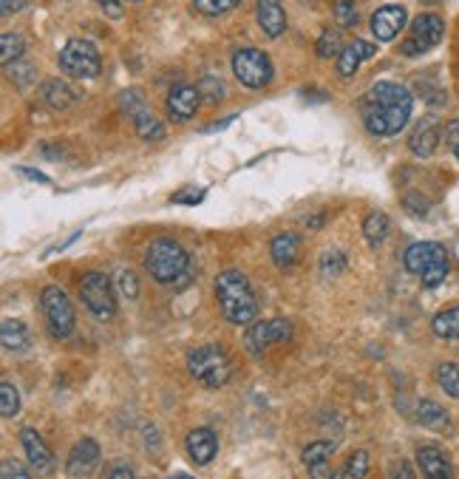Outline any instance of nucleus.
I'll return each mask as SVG.
<instances>
[{
    "instance_id": "17",
    "label": "nucleus",
    "mask_w": 459,
    "mask_h": 479,
    "mask_svg": "<svg viewBox=\"0 0 459 479\" xmlns=\"http://www.w3.org/2000/svg\"><path fill=\"white\" fill-rule=\"evenodd\" d=\"M446 247L443 244H437V241H417L411 244L409 250H405L403 256V264H405V270L414 273V275H422L429 267H431V261L443 253Z\"/></svg>"
},
{
    "instance_id": "9",
    "label": "nucleus",
    "mask_w": 459,
    "mask_h": 479,
    "mask_svg": "<svg viewBox=\"0 0 459 479\" xmlns=\"http://www.w3.org/2000/svg\"><path fill=\"white\" fill-rule=\"evenodd\" d=\"M446 34V21L439 14H420L417 21L411 23V31L409 38H405V43L400 46V51L405 57H417V55H426V51H431L439 40H443Z\"/></svg>"
},
{
    "instance_id": "39",
    "label": "nucleus",
    "mask_w": 459,
    "mask_h": 479,
    "mask_svg": "<svg viewBox=\"0 0 459 479\" xmlns=\"http://www.w3.org/2000/svg\"><path fill=\"white\" fill-rule=\"evenodd\" d=\"M346 270V256L341 250H332L321 258V275L324 278H334V275H341Z\"/></svg>"
},
{
    "instance_id": "26",
    "label": "nucleus",
    "mask_w": 459,
    "mask_h": 479,
    "mask_svg": "<svg viewBox=\"0 0 459 479\" xmlns=\"http://www.w3.org/2000/svg\"><path fill=\"white\" fill-rule=\"evenodd\" d=\"M0 344H4L6 352H23L29 346V329L23 321H4L0 327Z\"/></svg>"
},
{
    "instance_id": "34",
    "label": "nucleus",
    "mask_w": 459,
    "mask_h": 479,
    "mask_svg": "<svg viewBox=\"0 0 459 479\" xmlns=\"http://www.w3.org/2000/svg\"><path fill=\"white\" fill-rule=\"evenodd\" d=\"M17 412H21V395H17V388L9 380H4L0 383V414L12 420Z\"/></svg>"
},
{
    "instance_id": "31",
    "label": "nucleus",
    "mask_w": 459,
    "mask_h": 479,
    "mask_svg": "<svg viewBox=\"0 0 459 479\" xmlns=\"http://www.w3.org/2000/svg\"><path fill=\"white\" fill-rule=\"evenodd\" d=\"M446 275H448V253L443 250V253H439V256L431 261V267L422 273L420 278H422V287L434 290V287H439V283L446 281Z\"/></svg>"
},
{
    "instance_id": "15",
    "label": "nucleus",
    "mask_w": 459,
    "mask_h": 479,
    "mask_svg": "<svg viewBox=\"0 0 459 479\" xmlns=\"http://www.w3.org/2000/svg\"><path fill=\"white\" fill-rule=\"evenodd\" d=\"M185 446H187V457L193 459V463L207 466L219 451V440H216L213 429H193L185 440Z\"/></svg>"
},
{
    "instance_id": "6",
    "label": "nucleus",
    "mask_w": 459,
    "mask_h": 479,
    "mask_svg": "<svg viewBox=\"0 0 459 479\" xmlns=\"http://www.w3.org/2000/svg\"><path fill=\"white\" fill-rule=\"evenodd\" d=\"M60 68L74 80H91L100 74L102 60L91 40H68L60 51Z\"/></svg>"
},
{
    "instance_id": "33",
    "label": "nucleus",
    "mask_w": 459,
    "mask_h": 479,
    "mask_svg": "<svg viewBox=\"0 0 459 479\" xmlns=\"http://www.w3.org/2000/svg\"><path fill=\"white\" fill-rule=\"evenodd\" d=\"M343 48H346V46H343L341 31L326 29V31L321 34V40H317V57H324V60H329V57H341V51H343Z\"/></svg>"
},
{
    "instance_id": "40",
    "label": "nucleus",
    "mask_w": 459,
    "mask_h": 479,
    "mask_svg": "<svg viewBox=\"0 0 459 479\" xmlns=\"http://www.w3.org/2000/svg\"><path fill=\"white\" fill-rule=\"evenodd\" d=\"M6 68H9V80L17 83V88H26L29 83H34V65H29V63H23V60H17V63H12V65H6Z\"/></svg>"
},
{
    "instance_id": "32",
    "label": "nucleus",
    "mask_w": 459,
    "mask_h": 479,
    "mask_svg": "<svg viewBox=\"0 0 459 479\" xmlns=\"http://www.w3.org/2000/svg\"><path fill=\"white\" fill-rule=\"evenodd\" d=\"M437 383L451 397H459V366L456 363H439L437 366Z\"/></svg>"
},
{
    "instance_id": "35",
    "label": "nucleus",
    "mask_w": 459,
    "mask_h": 479,
    "mask_svg": "<svg viewBox=\"0 0 459 479\" xmlns=\"http://www.w3.org/2000/svg\"><path fill=\"white\" fill-rule=\"evenodd\" d=\"M199 94H202V102L204 105H219L224 100V83L219 77H202L199 83Z\"/></svg>"
},
{
    "instance_id": "18",
    "label": "nucleus",
    "mask_w": 459,
    "mask_h": 479,
    "mask_svg": "<svg viewBox=\"0 0 459 479\" xmlns=\"http://www.w3.org/2000/svg\"><path fill=\"white\" fill-rule=\"evenodd\" d=\"M255 14H258V26L264 29L267 38L275 40L287 31V14H284V9H281L278 0H258Z\"/></svg>"
},
{
    "instance_id": "3",
    "label": "nucleus",
    "mask_w": 459,
    "mask_h": 479,
    "mask_svg": "<svg viewBox=\"0 0 459 479\" xmlns=\"http://www.w3.org/2000/svg\"><path fill=\"white\" fill-rule=\"evenodd\" d=\"M145 270L159 283H176V290H185L193 281V264L176 239H156L148 244Z\"/></svg>"
},
{
    "instance_id": "45",
    "label": "nucleus",
    "mask_w": 459,
    "mask_h": 479,
    "mask_svg": "<svg viewBox=\"0 0 459 479\" xmlns=\"http://www.w3.org/2000/svg\"><path fill=\"white\" fill-rule=\"evenodd\" d=\"M26 4H29V0H0V12H4V17H9L14 12H21Z\"/></svg>"
},
{
    "instance_id": "47",
    "label": "nucleus",
    "mask_w": 459,
    "mask_h": 479,
    "mask_svg": "<svg viewBox=\"0 0 459 479\" xmlns=\"http://www.w3.org/2000/svg\"><path fill=\"white\" fill-rule=\"evenodd\" d=\"M388 479H414V471H411L409 463H400V466L392 471V476H388Z\"/></svg>"
},
{
    "instance_id": "14",
    "label": "nucleus",
    "mask_w": 459,
    "mask_h": 479,
    "mask_svg": "<svg viewBox=\"0 0 459 479\" xmlns=\"http://www.w3.org/2000/svg\"><path fill=\"white\" fill-rule=\"evenodd\" d=\"M332 454H334V442H329V440H317L304 449V466L309 471V479H334L332 466H329Z\"/></svg>"
},
{
    "instance_id": "38",
    "label": "nucleus",
    "mask_w": 459,
    "mask_h": 479,
    "mask_svg": "<svg viewBox=\"0 0 459 479\" xmlns=\"http://www.w3.org/2000/svg\"><path fill=\"white\" fill-rule=\"evenodd\" d=\"M114 278H117V287H119L122 298H128V300H134V298L139 295V278L134 275V270H126V267H119Z\"/></svg>"
},
{
    "instance_id": "23",
    "label": "nucleus",
    "mask_w": 459,
    "mask_h": 479,
    "mask_svg": "<svg viewBox=\"0 0 459 479\" xmlns=\"http://www.w3.org/2000/svg\"><path fill=\"white\" fill-rule=\"evenodd\" d=\"M21 446H23V451H26V457H29L31 468L48 471L51 463H55V457H51V451H48V446L43 442V437L34 431V429H23V431H21Z\"/></svg>"
},
{
    "instance_id": "21",
    "label": "nucleus",
    "mask_w": 459,
    "mask_h": 479,
    "mask_svg": "<svg viewBox=\"0 0 459 479\" xmlns=\"http://www.w3.org/2000/svg\"><path fill=\"white\" fill-rule=\"evenodd\" d=\"M417 466L422 468V476L426 479H451L454 476L448 457L434 446H422L417 451Z\"/></svg>"
},
{
    "instance_id": "22",
    "label": "nucleus",
    "mask_w": 459,
    "mask_h": 479,
    "mask_svg": "<svg viewBox=\"0 0 459 479\" xmlns=\"http://www.w3.org/2000/svg\"><path fill=\"white\" fill-rule=\"evenodd\" d=\"M270 253H273V261L278 264L281 270L295 267L298 258H301V236H295V233L275 236L273 244H270Z\"/></svg>"
},
{
    "instance_id": "4",
    "label": "nucleus",
    "mask_w": 459,
    "mask_h": 479,
    "mask_svg": "<svg viewBox=\"0 0 459 479\" xmlns=\"http://www.w3.org/2000/svg\"><path fill=\"white\" fill-rule=\"evenodd\" d=\"M187 371L199 386L221 388L230 378H233V361H230V354L221 346L207 344V346H199L187 354Z\"/></svg>"
},
{
    "instance_id": "20",
    "label": "nucleus",
    "mask_w": 459,
    "mask_h": 479,
    "mask_svg": "<svg viewBox=\"0 0 459 479\" xmlns=\"http://www.w3.org/2000/svg\"><path fill=\"white\" fill-rule=\"evenodd\" d=\"M375 55H377V46H375V43H368V40L349 43V46L341 51V57H338V74H341V77H351V74H355V71L363 65V60L375 57Z\"/></svg>"
},
{
    "instance_id": "37",
    "label": "nucleus",
    "mask_w": 459,
    "mask_h": 479,
    "mask_svg": "<svg viewBox=\"0 0 459 479\" xmlns=\"http://www.w3.org/2000/svg\"><path fill=\"white\" fill-rule=\"evenodd\" d=\"M334 17H338V23L343 29H351V26H358V6H355V0H334Z\"/></svg>"
},
{
    "instance_id": "2",
    "label": "nucleus",
    "mask_w": 459,
    "mask_h": 479,
    "mask_svg": "<svg viewBox=\"0 0 459 479\" xmlns=\"http://www.w3.org/2000/svg\"><path fill=\"white\" fill-rule=\"evenodd\" d=\"M216 300L224 321L233 327H250L258 318V295L250 287V278L238 270H224L216 275Z\"/></svg>"
},
{
    "instance_id": "29",
    "label": "nucleus",
    "mask_w": 459,
    "mask_h": 479,
    "mask_svg": "<svg viewBox=\"0 0 459 479\" xmlns=\"http://www.w3.org/2000/svg\"><path fill=\"white\" fill-rule=\"evenodd\" d=\"M363 236L368 244H380L388 236V216L385 213H368L366 222H363Z\"/></svg>"
},
{
    "instance_id": "25",
    "label": "nucleus",
    "mask_w": 459,
    "mask_h": 479,
    "mask_svg": "<svg viewBox=\"0 0 459 479\" xmlns=\"http://www.w3.org/2000/svg\"><path fill=\"white\" fill-rule=\"evenodd\" d=\"M43 100H46L48 109L63 111V109H68V105L77 102V91L68 83H63V80H48L43 85Z\"/></svg>"
},
{
    "instance_id": "19",
    "label": "nucleus",
    "mask_w": 459,
    "mask_h": 479,
    "mask_svg": "<svg viewBox=\"0 0 459 479\" xmlns=\"http://www.w3.org/2000/svg\"><path fill=\"white\" fill-rule=\"evenodd\" d=\"M100 463V446L94 440H80L68 454V474L72 476H85L91 474Z\"/></svg>"
},
{
    "instance_id": "36",
    "label": "nucleus",
    "mask_w": 459,
    "mask_h": 479,
    "mask_svg": "<svg viewBox=\"0 0 459 479\" xmlns=\"http://www.w3.org/2000/svg\"><path fill=\"white\" fill-rule=\"evenodd\" d=\"M241 0H193V9L199 14H207V17H219L230 9H236Z\"/></svg>"
},
{
    "instance_id": "13",
    "label": "nucleus",
    "mask_w": 459,
    "mask_h": 479,
    "mask_svg": "<svg viewBox=\"0 0 459 479\" xmlns=\"http://www.w3.org/2000/svg\"><path fill=\"white\" fill-rule=\"evenodd\" d=\"M405 21H409V12H405L400 4H388L372 14V34L380 43H392L403 31Z\"/></svg>"
},
{
    "instance_id": "8",
    "label": "nucleus",
    "mask_w": 459,
    "mask_h": 479,
    "mask_svg": "<svg viewBox=\"0 0 459 479\" xmlns=\"http://www.w3.org/2000/svg\"><path fill=\"white\" fill-rule=\"evenodd\" d=\"M40 304H43V312H46V321L51 327V332H55V338L65 341L68 335L74 332V304L72 298H68L60 287H46L43 295H40Z\"/></svg>"
},
{
    "instance_id": "24",
    "label": "nucleus",
    "mask_w": 459,
    "mask_h": 479,
    "mask_svg": "<svg viewBox=\"0 0 459 479\" xmlns=\"http://www.w3.org/2000/svg\"><path fill=\"white\" fill-rule=\"evenodd\" d=\"M414 417H417V422L422 425V429H431V431H448V425H451L448 412L434 400H420Z\"/></svg>"
},
{
    "instance_id": "48",
    "label": "nucleus",
    "mask_w": 459,
    "mask_h": 479,
    "mask_svg": "<svg viewBox=\"0 0 459 479\" xmlns=\"http://www.w3.org/2000/svg\"><path fill=\"white\" fill-rule=\"evenodd\" d=\"M307 227H309V230L324 227V216H312V219H307Z\"/></svg>"
},
{
    "instance_id": "41",
    "label": "nucleus",
    "mask_w": 459,
    "mask_h": 479,
    "mask_svg": "<svg viewBox=\"0 0 459 479\" xmlns=\"http://www.w3.org/2000/svg\"><path fill=\"white\" fill-rule=\"evenodd\" d=\"M0 479H34V476L26 466L17 463V459H6L4 471H0Z\"/></svg>"
},
{
    "instance_id": "43",
    "label": "nucleus",
    "mask_w": 459,
    "mask_h": 479,
    "mask_svg": "<svg viewBox=\"0 0 459 479\" xmlns=\"http://www.w3.org/2000/svg\"><path fill=\"white\" fill-rule=\"evenodd\" d=\"M446 142H448L451 153L459 159V119L448 122V128H446Z\"/></svg>"
},
{
    "instance_id": "50",
    "label": "nucleus",
    "mask_w": 459,
    "mask_h": 479,
    "mask_svg": "<svg viewBox=\"0 0 459 479\" xmlns=\"http://www.w3.org/2000/svg\"><path fill=\"white\" fill-rule=\"evenodd\" d=\"M131 4H136V0H131Z\"/></svg>"
},
{
    "instance_id": "16",
    "label": "nucleus",
    "mask_w": 459,
    "mask_h": 479,
    "mask_svg": "<svg viewBox=\"0 0 459 479\" xmlns=\"http://www.w3.org/2000/svg\"><path fill=\"white\" fill-rule=\"evenodd\" d=\"M439 145V122L437 117H422L409 136V148L414 156H431Z\"/></svg>"
},
{
    "instance_id": "7",
    "label": "nucleus",
    "mask_w": 459,
    "mask_h": 479,
    "mask_svg": "<svg viewBox=\"0 0 459 479\" xmlns=\"http://www.w3.org/2000/svg\"><path fill=\"white\" fill-rule=\"evenodd\" d=\"M233 74L244 88L258 91V88L270 85L273 80V60L258 48H241L233 55Z\"/></svg>"
},
{
    "instance_id": "5",
    "label": "nucleus",
    "mask_w": 459,
    "mask_h": 479,
    "mask_svg": "<svg viewBox=\"0 0 459 479\" xmlns=\"http://www.w3.org/2000/svg\"><path fill=\"white\" fill-rule=\"evenodd\" d=\"M80 300L97 321H111L117 315L114 283L105 273H85L80 281Z\"/></svg>"
},
{
    "instance_id": "1",
    "label": "nucleus",
    "mask_w": 459,
    "mask_h": 479,
    "mask_svg": "<svg viewBox=\"0 0 459 479\" xmlns=\"http://www.w3.org/2000/svg\"><path fill=\"white\" fill-rule=\"evenodd\" d=\"M411 91L400 83H375L363 97V126L375 136H397L411 117Z\"/></svg>"
},
{
    "instance_id": "44",
    "label": "nucleus",
    "mask_w": 459,
    "mask_h": 479,
    "mask_svg": "<svg viewBox=\"0 0 459 479\" xmlns=\"http://www.w3.org/2000/svg\"><path fill=\"white\" fill-rule=\"evenodd\" d=\"M100 4H102L105 14H108L111 21H119V17H122V0H100Z\"/></svg>"
},
{
    "instance_id": "27",
    "label": "nucleus",
    "mask_w": 459,
    "mask_h": 479,
    "mask_svg": "<svg viewBox=\"0 0 459 479\" xmlns=\"http://www.w3.org/2000/svg\"><path fill=\"white\" fill-rule=\"evenodd\" d=\"M431 329L446 341H459V307L443 309L439 315H434Z\"/></svg>"
},
{
    "instance_id": "28",
    "label": "nucleus",
    "mask_w": 459,
    "mask_h": 479,
    "mask_svg": "<svg viewBox=\"0 0 459 479\" xmlns=\"http://www.w3.org/2000/svg\"><path fill=\"white\" fill-rule=\"evenodd\" d=\"M23 51H26V43L21 34H14V31H6L4 38H0V63L4 65H12L23 57Z\"/></svg>"
},
{
    "instance_id": "49",
    "label": "nucleus",
    "mask_w": 459,
    "mask_h": 479,
    "mask_svg": "<svg viewBox=\"0 0 459 479\" xmlns=\"http://www.w3.org/2000/svg\"><path fill=\"white\" fill-rule=\"evenodd\" d=\"M168 479H193V476H187V474H173V476H168Z\"/></svg>"
},
{
    "instance_id": "12",
    "label": "nucleus",
    "mask_w": 459,
    "mask_h": 479,
    "mask_svg": "<svg viewBox=\"0 0 459 479\" xmlns=\"http://www.w3.org/2000/svg\"><path fill=\"white\" fill-rule=\"evenodd\" d=\"M199 105H202L199 88L179 83V85H173L170 94H168V117L176 119V122H187L190 117H196Z\"/></svg>"
},
{
    "instance_id": "10",
    "label": "nucleus",
    "mask_w": 459,
    "mask_h": 479,
    "mask_svg": "<svg viewBox=\"0 0 459 479\" xmlns=\"http://www.w3.org/2000/svg\"><path fill=\"white\" fill-rule=\"evenodd\" d=\"M119 105H122V111L134 119L136 134L143 136L145 142H156V139L165 136V126L151 114L148 100H145L143 91H136V88H131V91H122L119 94Z\"/></svg>"
},
{
    "instance_id": "42",
    "label": "nucleus",
    "mask_w": 459,
    "mask_h": 479,
    "mask_svg": "<svg viewBox=\"0 0 459 479\" xmlns=\"http://www.w3.org/2000/svg\"><path fill=\"white\" fill-rule=\"evenodd\" d=\"M403 205L409 207L411 213H417V216H426V213H429V202L422 199L420 193H409V196L403 199Z\"/></svg>"
},
{
    "instance_id": "30",
    "label": "nucleus",
    "mask_w": 459,
    "mask_h": 479,
    "mask_svg": "<svg viewBox=\"0 0 459 479\" xmlns=\"http://www.w3.org/2000/svg\"><path fill=\"white\" fill-rule=\"evenodd\" d=\"M366 474H368V454L355 451L346 459V466L334 474V479H366Z\"/></svg>"
},
{
    "instance_id": "11",
    "label": "nucleus",
    "mask_w": 459,
    "mask_h": 479,
    "mask_svg": "<svg viewBox=\"0 0 459 479\" xmlns=\"http://www.w3.org/2000/svg\"><path fill=\"white\" fill-rule=\"evenodd\" d=\"M292 338V324L287 318H273V321H261V324H253L250 332L244 335V346L250 354H264L270 346H278Z\"/></svg>"
},
{
    "instance_id": "46",
    "label": "nucleus",
    "mask_w": 459,
    "mask_h": 479,
    "mask_svg": "<svg viewBox=\"0 0 459 479\" xmlns=\"http://www.w3.org/2000/svg\"><path fill=\"white\" fill-rule=\"evenodd\" d=\"M108 479H136V476H134L131 466H126V463H119V466H114V468H111Z\"/></svg>"
}]
</instances>
